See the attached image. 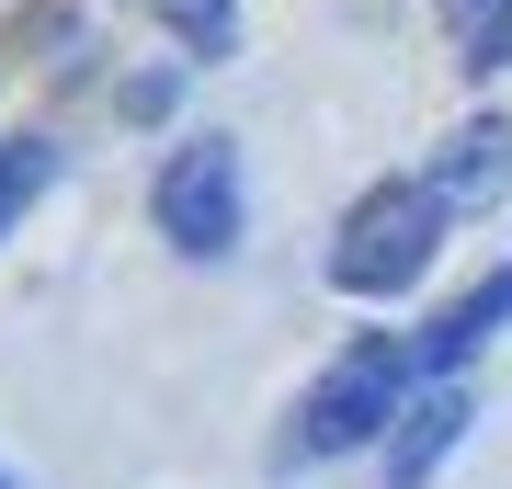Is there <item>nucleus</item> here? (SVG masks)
<instances>
[{
    "instance_id": "obj_1",
    "label": "nucleus",
    "mask_w": 512,
    "mask_h": 489,
    "mask_svg": "<svg viewBox=\"0 0 512 489\" xmlns=\"http://www.w3.org/2000/svg\"><path fill=\"white\" fill-rule=\"evenodd\" d=\"M444 217H456V205H444L433 182H376L342 217V239H330V285L342 296H410L421 273H433V251H444Z\"/></svg>"
},
{
    "instance_id": "obj_2",
    "label": "nucleus",
    "mask_w": 512,
    "mask_h": 489,
    "mask_svg": "<svg viewBox=\"0 0 512 489\" xmlns=\"http://www.w3.org/2000/svg\"><path fill=\"white\" fill-rule=\"evenodd\" d=\"M399 399H410V342H353L330 376L296 399V421H285V455H353V444H387V421H399Z\"/></svg>"
},
{
    "instance_id": "obj_3",
    "label": "nucleus",
    "mask_w": 512,
    "mask_h": 489,
    "mask_svg": "<svg viewBox=\"0 0 512 489\" xmlns=\"http://www.w3.org/2000/svg\"><path fill=\"white\" fill-rule=\"evenodd\" d=\"M160 239L183 262H217V251H239V148L228 137H183L160 160Z\"/></svg>"
},
{
    "instance_id": "obj_4",
    "label": "nucleus",
    "mask_w": 512,
    "mask_h": 489,
    "mask_svg": "<svg viewBox=\"0 0 512 489\" xmlns=\"http://www.w3.org/2000/svg\"><path fill=\"white\" fill-rule=\"evenodd\" d=\"M467 421H478V410H467V387H456V376L410 387V399H399V421H387V444H376V455H387V489H421L444 455H456V433H467Z\"/></svg>"
},
{
    "instance_id": "obj_5",
    "label": "nucleus",
    "mask_w": 512,
    "mask_h": 489,
    "mask_svg": "<svg viewBox=\"0 0 512 489\" xmlns=\"http://www.w3.org/2000/svg\"><path fill=\"white\" fill-rule=\"evenodd\" d=\"M490 330H512V262H501V273H478L456 308H444V319L410 342V376H456V364H467L478 342H490Z\"/></svg>"
},
{
    "instance_id": "obj_6",
    "label": "nucleus",
    "mask_w": 512,
    "mask_h": 489,
    "mask_svg": "<svg viewBox=\"0 0 512 489\" xmlns=\"http://www.w3.org/2000/svg\"><path fill=\"white\" fill-rule=\"evenodd\" d=\"M512 182V114H478V126L444 137V160H433V194L444 205H490Z\"/></svg>"
},
{
    "instance_id": "obj_7",
    "label": "nucleus",
    "mask_w": 512,
    "mask_h": 489,
    "mask_svg": "<svg viewBox=\"0 0 512 489\" xmlns=\"http://www.w3.org/2000/svg\"><path fill=\"white\" fill-rule=\"evenodd\" d=\"M444 35H456V69L490 80L512 57V0H444Z\"/></svg>"
},
{
    "instance_id": "obj_8",
    "label": "nucleus",
    "mask_w": 512,
    "mask_h": 489,
    "mask_svg": "<svg viewBox=\"0 0 512 489\" xmlns=\"http://www.w3.org/2000/svg\"><path fill=\"white\" fill-rule=\"evenodd\" d=\"M46 137H0V239H12V217H23V205H35L46 194Z\"/></svg>"
},
{
    "instance_id": "obj_9",
    "label": "nucleus",
    "mask_w": 512,
    "mask_h": 489,
    "mask_svg": "<svg viewBox=\"0 0 512 489\" xmlns=\"http://www.w3.org/2000/svg\"><path fill=\"white\" fill-rule=\"evenodd\" d=\"M148 12H160L194 57H228V46H239V12H228V0H148Z\"/></svg>"
}]
</instances>
